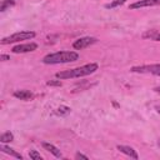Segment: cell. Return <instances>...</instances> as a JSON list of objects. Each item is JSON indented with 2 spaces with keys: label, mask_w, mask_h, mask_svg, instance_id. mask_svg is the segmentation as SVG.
<instances>
[{
  "label": "cell",
  "mask_w": 160,
  "mask_h": 160,
  "mask_svg": "<svg viewBox=\"0 0 160 160\" xmlns=\"http://www.w3.org/2000/svg\"><path fill=\"white\" fill-rule=\"evenodd\" d=\"M116 149H118L120 152H122V154H125V155H128V156H130V158H132V159H138V158H139L138 154H136V151H135L132 148H130V146H126V145H118Z\"/></svg>",
  "instance_id": "ba28073f"
},
{
  "label": "cell",
  "mask_w": 160,
  "mask_h": 160,
  "mask_svg": "<svg viewBox=\"0 0 160 160\" xmlns=\"http://www.w3.org/2000/svg\"><path fill=\"white\" fill-rule=\"evenodd\" d=\"M35 35L36 34L34 31H19V32H15V34H11V35L4 38L1 40V44L6 45V44H11V42L22 41V40H30V39L35 38Z\"/></svg>",
  "instance_id": "3957f363"
},
{
  "label": "cell",
  "mask_w": 160,
  "mask_h": 160,
  "mask_svg": "<svg viewBox=\"0 0 160 160\" xmlns=\"http://www.w3.org/2000/svg\"><path fill=\"white\" fill-rule=\"evenodd\" d=\"M12 5H15V1H14V0H2L1 6H0V10H1V11H5L8 8H10V6H12Z\"/></svg>",
  "instance_id": "5bb4252c"
},
{
  "label": "cell",
  "mask_w": 160,
  "mask_h": 160,
  "mask_svg": "<svg viewBox=\"0 0 160 160\" xmlns=\"http://www.w3.org/2000/svg\"><path fill=\"white\" fill-rule=\"evenodd\" d=\"M59 115H68L69 112H70V108H68V106H65V105H61L59 109H58V111H56Z\"/></svg>",
  "instance_id": "9a60e30c"
},
{
  "label": "cell",
  "mask_w": 160,
  "mask_h": 160,
  "mask_svg": "<svg viewBox=\"0 0 160 160\" xmlns=\"http://www.w3.org/2000/svg\"><path fill=\"white\" fill-rule=\"evenodd\" d=\"M98 41L96 38H92V36H84V38H80V39H76L74 42H72V48L76 49V50H81V49H85L92 44H95Z\"/></svg>",
  "instance_id": "5b68a950"
},
{
  "label": "cell",
  "mask_w": 160,
  "mask_h": 160,
  "mask_svg": "<svg viewBox=\"0 0 160 160\" xmlns=\"http://www.w3.org/2000/svg\"><path fill=\"white\" fill-rule=\"evenodd\" d=\"M29 156H30V159H34V160H41V155L36 150H30Z\"/></svg>",
  "instance_id": "e0dca14e"
},
{
  "label": "cell",
  "mask_w": 160,
  "mask_h": 160,
  "mask_svg": "<svg viewBox=\"0 0 160 160\" xmlns=\"http://www.w3.org/2000/svg\"><path fill=\"white\" fill-rule=\"evenodd\" d=\"M160 5V0H139L130 5V9H140V8H149V6H158Z\"/></svg>",
  "instance_id": "52a82bcc"
},
{
  "label": "cell",
  "mask_w": 160,
  "mask_h": 160,
  "mask_svg": "<svg viewBox=\"0 0 160 160\" xmlns=\"http://www.w3.org/2000/svg\"><path fill=\"white\" fill-rule=\"evenodd\" d=\"M124 2H125V0H114L112 2H110V4L106 5V9H112V8H115V6L122 5Z\"/></svg>",
  "instance_id": "2e32d148"
},
{
  "label": "cell",
  "mask_w": 160,
  "mask_h": 160,
  "mask_svg": "<svg viewBox=\"0 0 160 160\" xmlns=\"http://www.w3.org/2000/svg\"><path fill=\"white\" fill-rule=\"evenodd\" d=\"M130 71H132V72H140V74H152V75L160 76V64L132 66L130 69Z\"/></svg>",
  "instance_id": "277c9868"
},
{
  "label": "cell",
  "mask_w": 160,
  "mask_h": 160,
  "mask_svg": "<svg viewBox=\"0 0 160 160\" xmlns=\"http://www.w3.org/2000/svg\"><path fill=\"white\" fill-rule=\"evenodd\" d=\"M144 38H148L150 40H155V41H160V32L159 31H155V30H151V31H148L144 34Z\"/></svg>",
  "instance_id": "7c38bea8"
},
{
  "label": "cell",
  "mask_w": 160,
  "mask_h": 160,
  "mask_svg": "<svg viewBox=\"0 0 160 160\" xmlns=\"http://www.w3.org/2000/svg\"><path fill=\"white\" fill-rule=\"evenodd\" d=\"M38 49V44L35 42H26V44H19L12 48V52L15 54H24V52H30Z\"/></svg>",
  "instance_id": "8992f818"
},
{
  "label": "cell",
  "mask_w": 160,
  "mask_h": 160,
  "mask_svg": "<svg viewBox=\"0 0 160 160\" xmlns=\"http://www.w3.org/2000/svg\"><path fill=\"white\" fill-rule=\"evenodd\" d=\"M41 145H42V148H44L45 150H48L49 152H51L55 158H62V154L60 152V150H59L56 146H54L52 144H50V142H42Z\"/></svg>",
  "instance_id": "9c48e42d"
},
{
  "label": "cell",
  "mask_w": 160,
  "mask_h": 160,
  "mask_svg": "<svg viewBox=\"0 0 160 160\" xmlns=\"http://www.w3.org/2000/svg\"><path fill=\"white\" fill-rule=\"evenodd\" d=\"M75 156H76V159H85V160H88V159H89L86 155H84V154H81V152H78Z\"/></svg>",
  "instance_id": "d6986e66"
},
{
  "label": "cell",
  "mask_w": 160,
  "mask_h": 160,
  "mask_svg": "<svg viewBox=\"0 0 160 160\" xmlns=\"http://www.w3.org/2000/svg\"><path fill=\"white\" fill-rule=\"evenodd\" d=\"M0 150L2 151V152H5V154H9V155H11V156H14V158H16V159H22V155L21 154H19V152H16L14 149H11V148H9V146H5V145H1L0 146Z\"/></svg>",
  "instance_id": "8fae6325"
},
{
  "label": "cell",
  "mask_w": 160,
  "mask_h": 160,
  "mask_svg": "<svg viewBox=\"0 0 160 160\" xmlns=\"http://www.w3.org/2000/svg\"><path fill=\"white\" fill-rule=\"evenodd\" d=\"M78 59H79V54L75 51H56L45 55L42 58V62L54 65V64H65V62L76 61Z\"/></svg>",
  "instance_id": "7a4b0ae2"
},
{
  "label": "cell",
  "mask_w": 160,
  "mask_h": 160,
  "mask_svg": "<svg viewBox=\"0 0 160 160\" xmlns=\"http://www.w3.org/2000/svg\"><path fill=\"white\" fill-rule=\"evenodd\" d=\"M12 140H14V135H12L10 131H6V132H4V134L0 136V141H1L2 144L10 142V141H12Z\"/></svg>",
  "instance_id": "4fadbf2b"
},
{
  "label": "cell",
  "mask_w": 160,
  "mask_h": 160,
  "mask_svg": "<svg viewBox=\"0 0 160 160\" xmlns=\"http://www.w3.org/2000/svg\"><path fill=\"white\" fill-rule=\"evenodd\" d=\"M46 85H49V86H61V81L60 80H49L46 82Z\"/></svg>",
  "instance_id": "ac0fdd59"
},
{
  "label": "cell",
  "mask_w": 160,
  "mask_h": 160,
  "mask_svg": "<svg viewBox=\"0 0 160 160\" xmlns=\"http://www.w3.org/2000/svg\"><path fill=\"white\" fill-rule=\"evenodd\" d=\"M14 96L16 99H20V100H30L34 95L30 90H16L14 92Z\"/></svg>",
  "instance_id": "30bf717a"
},
{
  "label": "cell",
  "mask_w": 160,
  "mask_h": 160,
  "mask_svg": "<svg viewBox=\"0 0 160 160\" xmlns=\"http://www.w3.org/2000/svg\"><path fill=\"white\" fill-rule=\"evenodd\" d=\"M0 59H1L2 61H5V60H9V59H10V56H9V55H4V54H2V55L0 56Z\"/></svg>",
  "instance_id": "ffe728a7"
},
{
  "label": "cell",
  "mask_w": 160,
  "mask_h": 160,
  "mask_svg": "<svg viewBox=\"0 0 160 160\" xmlns=\"http://www.w3.org/2000/svg\"><path fill=\"white\" fill-rule=\"evenodd\" d=\"M154 90H155V91H156V92H160V86H158V88H155V89H154Z\"/></svg>",
  "instance_id": "44dd1931"
},
{
  "label": "cell",
  "mask_w": 160,
  "mask_h": 160,
  "mask_svg": "<svg viewBox=\"0 0 160 160\" xmlns=\"http://www.w3.org/2000/svg\"><path fill=\"white\" fill-rule=\"evenodd\" d=\"M98 70V64L95 62H90L75 69H70V70H64V71H59L55 74V76L60 80H65V79H74V78H82L86 75H90L92 72H95Z\"/></svg>",
  "instance_id": "6da1fadb"
}]
</instances>
